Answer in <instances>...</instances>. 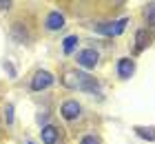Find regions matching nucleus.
<instances>
[{
    "label": "nucleus",
    "instance_id": "f257e3e1",
    "mask_svg": "<svg viewBox=\"0 0 155 144\" xmlns=\"http://www.w3.org/2000/svg\"><path fill=\"white\" fill-rule=\"evenodd\" d=\"M62 84L73 91H87V93H95V95L100 93V82L84 71H67L62 78Z\"/></svg>",
    "mask_w": 155,
    "mask_h": 144
},
{
    "label": "nucleus",
    "instance_id": "f03ea898",
    "mask_svg": "<svg viewBox=\"0 0 155 144\" xmlns=\"http://www.w3.org/2000/svg\"><path fill=\"white\" fill-rule=\"evenodd\" d=\"M126 25H129V18H120V20H113V22H100V25H95L93 29L97 33H102V35L113 38V35H120L124 31Z\"/></svg>",
    "mask_w": 155,
    "mask_h": 144
},
{
    "label": "nucleus",
    "instance_id": "7ed1b4c3",
    "mask_svg": "<svg viewBox=\"0 0 155 144\" xmlns=\"http://www.w3.org/2000/svg\"><path fill=\"white\" fill-rule=\"evenodd\" d=\"M97 60H100V55H97L95 49H82L80 53H78V64L84 69H95Z\"/></svg>",
    "mask_w": 155,
    "mask_h": 144
},
{
    "label": "nucleus",
    "instance_id": "20e7f679",
    "mask_svg": "<svg viewBox=\"0 0 155 144\" xmlns=\"http://www.w3.org/2000/svg\"><path fill=\"white\" fill-rule=\"evenodd\" d=\"M51 84H53V75L49 73V71H38V73L31 78V89H33V91L49 89Z\"/></svg>",
    "mask_w": 155,
    "mask_h": 144
},
{
    "label": "nucleus",
    "instance_id": "39448f33",
    "mask_svg": "<svg viewBox=\"0 0 155 144\" xmlns=\"http://www.w3.org/2000/svg\"><path fill=\"white\" fill-rule=\"evenodd\" d=\"M133 71H135V62H133L131 58H120L117 60V75L122 78V80H129L133 75Z\"/></svg>",
    "mask_w": 155,
    "mask_h": 144
},
{
    "label": "nucleus",
    "instance_id": "423d86ee",
    "mask_svg": "<svg viewBox=\"0 0 155 144\" xmlns=\"http://www.w3.org/2000/svg\"><path fill=\"white\" fill-rule=\"evenodd\" d=\"M80 111H82V106L78 104L75 100H67V102L62 104V109H60V113H62L64 120H75L78 115H80Z\"/></svg>",
    "mask_w": 155,
    "mask_h": 144
},
{
    "label": "nucleus",
    "instance_id": "0eeeda50",
    "mask_svg": "<svg viewBox=\"0 0 155 144\" xmlns=\"http://www.w3.org/2000/svg\"><path fill=\"white\" fill-rule=\"evenodd\" d=\"M45 25H47V29H49V31H58V29H62V27H64V16H62L60 11H51V13L47 16Z\"/></svg>",
    "mask_w": 155,
    "mask_h": 144
},
{
    "label": "nucleus",
    "instance_id": "6e6552de",
    "mask_svg": "<svg viewBox=\"0 0 155 144\" xmlns=\"http://www.w3.org/2000/svg\"><path fill=\"white\" fill-rule=\"evenodd\" d=\"M40 138H42L45 144H55L58 138H60V131L53 124H45V126H42V131H40Z\"/></svg>",
    "mask_w": 155,
    "mask_h": 144
},
{
    "label": "nucleus",
    "instance_id": "1a4fd4ad",
    "mask_svg": "<svg viewBox=\"0 0 155 144\" xmlns=\"http://www.w3.org/2000/svg\"><path fill=\"white\" fill-rule=\"evenodd\" d=\"M149 45V31L146 29H140V31L135 33V51H144V47Z\"/></svg>",
    "mask_w": 155,
    "mask_h": 144
},
{
    "label": "nucleus",
    "instance_id": "9d476101",
    "mask_svg": "<svg viewBox=\"0 0 155 144\" xmlns=\"http://www.w3.org/2000/svg\"><path fill=\"white\" fill-rule=\"evenodd\" d=\"M11 38L18 42H27V31H22V25L20 22H13V27H11Z\"/></svg>",
    "mask_w": 155,
    "mask_h": 144
},
{
    "label": "nucleus",
    "instance_id": "9b49d317",
    "mask_svg": "<svg viewBox=\"0 0 155 144\" xmlns=\"http://www.w3.org/2000/svg\"><path fill=\"white\" fill-rule=\"evenodd\" d=\"M135 133H137L142 140L155 142V126H135Z\"/></svg>",
    "mask_w": 155,
    "mask_h": 144
},
{
    "label": "nucleus",
    "instance_id": "f8f14e48",
    "mask_svg": "<svg viewBox=\"0 0 155 144\" xmlns=\"http://www.w3.org/2000/svg\"><path fill=\"white\" fill-rule=\"evenodd\" d=\"M78 42H80V40H78V35H67V38H64V42H62V49H64L67 55L73 53V49L78 47Z\"/></svg>",
    "mask_w": 155,
    "mask_h": 144
},
{
    "label": "nucleus",
    "instance_id": "ddd939ff",
    "mask_svg": "<svg viewBox=\"0 0 155 144\" xmlns=\"http://www.w3.org/2000/svg\"><path fill=\"white\" fill-rule=\"evenodd\" d=\"M144 18H146L149 27H155V2H149L144 7Z\"/></svg>",
    "mask_w": 155,
    "mask_h": 144
},
{
    "label": "nucleus",
    "instance_id": "4468645a",
    "mask_svg": "<svg viewBox=\"0 0 155 144\" xmlns=\"http://www.w3.org/2000/svg\"><path fill=\"white\" fill-rule=\"evenodd\" d=\"M5 122L7 124H13V104L5 106Z\"/></svg>",
    "mask_w": 155,
    "mask_h": 144
},
{
    "label": "nucleus",
    "instance_id": "2eb2a0df",
    "mask_svg": "<svg viewBox=\"0 0 155 144\" xmlns=\"http://www.w3.org/2000/svg\"><path fill=\"white\" fill-rule=\"evenodd\" d=\"M80 144H100V140H97L95 135H84V138L80 140Z\"/></svg>",
    "mask_w": 155,
    "mask_h": 144
},
{
    "label": "nucleus",
    "instance_id": "dca6fc26",
    "mask_svg": "<svg viewBox=\"0 0 155 144\" xmlns=\"http://www.w3.org/2000/svg\"><path fill=\"white\" fill-rule=\"evenodd\" d=\"M47 118H49V115H47V113H42V115H38V122H47Z\"/></svg>",
    "mask_w": 155,
    "mask_h": 144
},
{
    "label": "nucleus",
    "instance_id": "f3484780",
    "mask_svg": "<svg viewBox=\"0 0 155 144\" xmlns=\"http://www.w3.org/2000/svg\"><path fill=\"white\" fill-rule=\"evenodd\" d=\"M11 7V2H0V9H9Z\"/></svg>",
    "mask_w": 155,
    "mask_h": 144
}]
</instances>
